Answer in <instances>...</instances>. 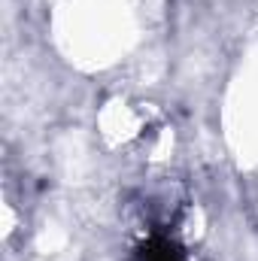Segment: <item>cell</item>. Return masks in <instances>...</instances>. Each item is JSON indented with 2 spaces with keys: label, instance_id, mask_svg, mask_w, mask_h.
<instances>
[{
  "label": "cell",
  "instance_id": "obj_1",
  "mask_svg": "<svg viewBox=\"0 0 258 261\" xmlns=\"http://www.w3.org/2000/svg\"><path fill=\"white\" fill-rule=\"evenodd\" d=\"M140 261H179V252H176L167 240H152V243L140 252Z\"/></svg>",
  "mask_w": 258,
  "mask_h": 261
}]
</instances>
